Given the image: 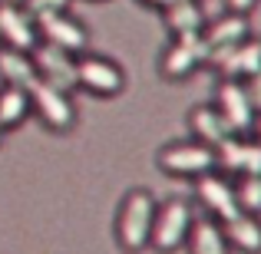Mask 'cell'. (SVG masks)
Segmentation results:
<instances>
[{
	"mask_svg": "<svg viewBox=\"0 0 261 254\" xmlns=\"http://www.w3.org/2000/svg\"><path fill=\"white\" fill-rule=\"evenodd\" d=\"M70 4L73 0H27V10H30V17L37 20V17H46V13H63V10H70Z\"/></svg>",
	"mask_w": 261,
	"mask_h": 254,
	"instance_id": "obj_22",
	"label": "cell"
},
{
	"mask_svg": "<svg viewBox=\"0 0 261 254\" xmlns=\"http://www.w3.org/2000/svg\"><path fill=\"white\" fill-rule=\"evenodd\" d=\"M162 20L172 30V37H185V33H202L205 30V13L198 0H172L162 10Z\"/></svg>",
	"mask_w": 261,
	"mask_h": 254,
	"instance_id": "obj_19",
	"label": "cell"
},
{
	"mask_svg": "<svg viewBox=\"0 0 261 254\" xmlns=\"http://www.w3.org/2000/svg\"><path fill=\"white\" fill-rule=\"evenodd\" d=\"M205 43H208L212 53L218 50H228V46H238L242 40L251 37V26H248V13H235V10H225L222 17L208 20L202 30ZM212 60V57H208Z\"/></svg>",
	"mask_w": 261,
	"mask_h": 254,
	"instance_id": "obj_14",
	"label": "cell"
},
{
	"mask_svg": "<svg viewBox=\"0 0 261 254\" xmlns=\"http://www.w3.org/2000/svg\"><path fill=\"white\" fill-rule=\"evenodd\" d=\"M215 109L222 112V119L228 122V129L235 135H251L258 122V109L251 102L248 89L242 79H222L215 89Z\"/></svg>",
	"mask_w": 261,
	"mask_h": 254,
	"instance_id": "obj_5",
	"label": "cell"
},
{
	"mask_svg": "<svg viewBox=\"0 0 261 254\" xmlns=\"http://www.w3.org/2000/svg\"><path fill=\"white\" fill-rule=\"evenodd\" d=\"M215 159L228 175H261V142L255 135H228L215 149Z\"/></svg>",
	"mask_w": 261,
	"mask_h": 254,
	"instance_id": "obj_13",
	"label": "cell"
},
{
	"mask_svg": "<svg viewBox=\"0 0 261 254\" xmlns=\"http://www.w3.org/2000/svg\"><path fill=\"white\" fill-rule=\"evenodd\" d=\"M195 195L202 202V208L208 211V218L215 221H231L235 215H242L238 208V195H235V182L228 175H218V172H208V175L195 178Z\"/></svg>",
	"mask_w": 261,
	"mask_h": 254,
	"instance_id": "obj_10",
	"label": "cell"
},
{
	"mask_svg": "<svg viewBox=\"0 0 261 254\" xmlns=\"http://www.w3.org/2000/svg\"><path fill=\"white\" fill-rule=\"evenodd\" d=\"M155 211L159 202L149 195L146 188H136L122 198L119 215H116V238H119L122 251H142L152 241V224H155Z\"/></svg>",
	"mask_w": 261,
	"mask_h": 254,
	"instance_id": "obj_1",
	"label": "cell"
},
{
	"mask_svg": "<svg viewBox=\"0 0 261 254\" xmlns=\"http://www.w3.org/2000/svg\"><path fill=\"white\" fill-rule=\"evenodd\" d=\"M30 93L20 86H0V129H17L30 112Z\"/></svg>",
	"mask_w": 261,
	"mask_h": 254,
	"instance_id": "obj_20",
	"label": "cell"
},
{
	"mask_svg": "<svg viewBox=\"0 0 261 254\" xmlns=\"http://www.w3.org/2000/svg\"><path fill=\"white\" fill-rule=\"evenodd\" d=\"M208 57H212V50L202 33H185V37H172V43L166 46V53L159 60V70L166 79L178 83V79L192 76L198 66L208 63Z\"/></svg>",
	"mask_w": 261,
	"mask_h": 254,
	"instance_id": "obj_4",
	"label": "cell"
},
{
	"mask_svg": "<svg viewBox=\"0 0 261 254\" xmlns=\"http://www.w3.org/2000/svg\"><path fill=\"white\" fill-rule=\"evenodd\" d=\"M142 4H146V7H155V10H166L172 0H142Z\"/></svg>",
	"mask_w": 261,
	"mask_h": 254,
	"instance_id": "obj_25",
	"label": "cell"
},
{
	"mask_svg": "<svg viewBox=\"0 0 261 254\" xmlns=\"http://www.w3.org/2000/svg\"><path fill=\"white\" fill-rule=\"evenodd\" d=\"M37 30H40V43L60 46V50L76 53V57L86 53V46H89V30L80 23L76 17H70V10L37 17Z\"/></svg>",
	"mask_w": 261,
	"mask_h": 254,
	"instance_id": "obj_11",
	"label": "cell"
},
{
	"mask_svg": "<svg viewBox=\"0 0 261 254\" xmlns=\"http://www.w3.org/2000/svg\"><path fill=\"white\" fill-rule=\"evenodd\" d=\"M228 4V10H235V13H251L258 7V0H225Z\"/></svg>",
	"mask_w": 261,
	"mask_h": 254,
	"instance_id": "obj_24",
	"label": "cell"
},
{
	"mask_svg": "<svg viewBox=\"0 0 261 254\" xmlns=\"http://www.w3.org/2000/svg\"><path fill=\"white\" fill-rule=\"evenodd\" d=\"M251 135H255V139L261 142V116H258V122H255V129H251Z\"/></svg>",
	"mask_w": 261,
	"mask_h": 254,
	"instance_id": "obj_26",
	"label": "cell"
},
{
	"mask_svg": "<svg viewBox=\"0 0 261 254\" xmlns=\"http://www.w3.org/2000/svg\"><path fill=\"white\" fill-rule=\"evenodd\" d=\"M195 224V211H192L189 202L182 198H172V202L159 205L155 211V224H152V248L162 251V254H172L178 251L185 241H189V231Z\"/></svg>",
	"mask_w": 261,
	"mask_h": 254,
	"instance_id": "obj_2",
	"label": "cell"
},
{
	"mask_svg": "<svg viewBox=\"0 0 261 254\" xmlns=\"http://www.w3.org/2000/svg\"><path fill=\"white\" fill-rule=\"evenodd\" d=\"M245 89H248V96H251V102H255V109H258V116H261V73H255L251 79H242Z\"/></svg>",
	"mask_w": 261,
	"mask_h": 254,
	"instance_id": "obj_23",
	"label": "cell"
},
{
	"mask_svg": "<svg viewBox=\"0 0 261 254\" xmlns=\"http://www.w3.org/2000/svg\"><path fill=\"white\" fill-rule=\"evenodd\" d=\"M76 79L86 93L93 96H119L126 86V73L119 63L106 57H93V53H80L76 60Z\"/></svg>",
	"mask_w": 261,
	"mask_h": 254,
	"instance_id": "obj_8",
	"label": "cell"
},
{
	"mask_svg": "<svg viewBox=\"0 0 261 254\" xmlns=\"http://www.w3.org/2000/svg\"><path fill=\"white\" fill-rule=\"evenodd\" d=\"M30 106L40 116V122L53 132H70L76 126V106H73L70 93H63V89L50 83H37L30 89Z\"/></svg>",
	"mask_w": 261,
	"mask_h": 254,
	"instance_id": "obj_6",
	"label": "cell"
},
{
	"mask_svg": "<svg viewBox=\"0 0 261 254\" xmlns=\"http://www.w3.org/2000/svg\"><path fill=\"white\" fill-rule=\"evenodd\" d=\"M33 57V66H37V76L40 83H50L63 93H73L80 86L76 79V53H66L60 46H50V43H40L37 50L30 53Z\"/></svg>",
	"mask_w": 261,
	"mask_h": 254,
	"instance_id": "obj_9",
	"label": "cell"
},
{
	"mask_svg": "<svg viewBox=\"0 0 261 254\" xmlns=\"http://www.w3.org/2000/svg\"><path fill=\"white\" fill-rule=\"evenodd\" d=\"M185 244H189V254H228L231 251L222 221H215V218H195Z\"/></svg>",
	"mask_w": 261,
	"mask_h": 254,
	"instance_id": "obj_17",
	"label": "cell"
},
{
	"mask_svg": "<svg viewBox=\"0 0 261 254\" xmlns=\"http://www.w3.org/2000/svg\"><path fill=\"white\" fill-rule=\"evenodd\" d=\"M238 208L248 215H261V175H238L235 182Z\"/></svg>",
	"mask_w": 261,
	"mask_h": 254,
	"instance_id": "obj_21",
	"label": "cell"
},
{
	"mask_svg": "<svg viewBox=\"0 0 261 254\" xmlns=\"http://www.w3.org/2000/svg\"><path fill=\"white\" fill-rule=\"evenodd\" d=\"M208 66H215L222 73V79H251L255 73H261V40L248 37L238 46L212 53Z\"/></svg>",
	"mask_w": 261,
	"mask_h": 254,
	"instance_id": "obj_12",
	"label": "cell"
},
{
	"mask_svg": "<svg viewBox=\"0 0 261 254\" xmlns=\"http://www.w3.org/2000/svg\"><path fill=\"white\" fill-rule=\"evenodd\" d=\"M159 168L166 175H178V178H202L208 172L218 168L215 149L205 142H172L159 152Z\"/></svg>",
	"mask_w": 261,
	"mask_h": 254,
	"instance_id": "obj_3",
	"label": "cell"
},
{
	"mask_svg": "<svg viewBox=\"0 0 261 254\" xmlns=\"http://www.w3.org/2000/svg\"><path fill=\"white\" fill-rule=\"evenodd\" d=\"M0 79H4V86H20V89L30 93V89L40 83L37 66H33V57H30V53L0 46Z\"/></svg>",
	"mask_w": 261,
	"mask_h": 254,
	"instance_id": "obj_16",
	"label": "cell"
},
{
	"mask_svg": "<svg viewBox=\"0 0 261 254\" xmlns=\"http://www.w3.org/2000/svg\"><path fill=\"white\" fill-rule=\"evenodd\" d=\"M0 135H4V129H0Z\"/></svg>",
	"mask_w": 261,
	"mask_h": 254,
	"instance_id": "obj_27",
	"label": "cell"
},
{
	"mask_svg": "<svg viewBox=\"0 0 261 254\" xmlns=\"http://www.w3.org/2000/svg\"><path fill=\"white\" fill-rule=\"evenodd\" d=\"M222 228H225V238H228V244L235 251H242V254H261V218L258 215L242 211V215H235L231 221H225Z\"/></svg>",
	"mask_w": 261,
	"mask_h": 254,
	"instance_id": "obj_18",
	"label": "cell"
},
{
	"mask_svg": "<svg viewBox=\"0 0 261 254\" xmlns=\"http://www.w3.org/2000/svg\"><path fill=\"white\" fill-rule=\"evenodd\" d=\"M0 46L20 53H33L40 46V30L30 10L13 0H0Z\"/></svg>",
	"mask_w": 261,
	"mask_h": 254,
	"instance_id": "obj_7",
	"label": "cell"
},
{
	"mask_svg": "<svg viewBox=\"0 0 261 254\" xmlns=\"http://www.w3.org/2000/svg\"><path fill=\"white\" fill-rule=\"evenodd\" d=\"M189 129H192V135H195V142H205V146H212V149H218L228 135H235L228 129V122L222 119V112L215 109V102L212 106H195L189 112Z\"/></svg>",
	"mask_w": 261,
	"mask_h": 254,
	"instance_id": "obj_15",
	"label": "cell"
}]
</instances>
